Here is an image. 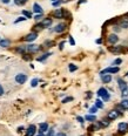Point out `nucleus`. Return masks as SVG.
Listing matches in <instances>:
<instances>
[{"label": "nucleus", "instance_id": "1", "mask_svg": "<svg viewBox=\"0 0 128 136\" xmlns=\"http://www.w3.org/2000/svg\"><path fill=\"white\" fill-rule=\"evenodd\" d=\"M27 81V75L25 73H19L15 75V82L19 84H24Z\"/></svg>", "mask_w": 128, "mask_h": 136}, {"label": "nucleus", "instance_id": "2", "mask_svg": "<svg viewBox=\"0 0 128 136\" xmlns=\"http://www.w3.org/2000/svg\"><path fill=\"white\" fill-rule=\"evenodd\" d=\"M119 70H120L119 67H108V68H106V69L101 70V72H100V75H102V74H115V73H117Z\"/></svg>", "mask_w": 128, "mask_h": 136}, {"label": "nucleus", "instance_id": "3", "mask_svg": "<svg viewBox=\"0 0 128 136\" xmlns=\"http://www.w3.org/2000/svg\"><path fill=\"white\" fill-rule=\"evenodd\" d=\"M117 131L120 134H125L128 131V123L127 122H120L119 126H117Z\"/></svg>", "mask_w": 128, "mask_h": 136}, {"label": "nucleus", "instance_id": "4", "mask_svg": "<svg viewBox=\"0 0 128 136\" xmlns=\"http://www.w3.org/2000/svg\"><path fill=\"white\" fill-rule=\"evenodd\" d=\"M40 49H41V46H37V45H28V46H26V51L29 53H37Z\"/></svg>", "mask_w": 128, "mask_h": 136}, {"label": "nucleus", "instance_id": "5", "mask_svg": "<svg viewBox=\"0 0 128 136\" xmlns=\"http://www.w3.org/2000/svg\"><path fill=\"white\" fill-rule=\"evenodd\" d=\"M37 38H38V33L37 32H33V33H29L28 35H26V37L24 38V40L27 42H32V41H34Z\"/></svg>", "mask_w": 128, "mask_h": 136}, {"label": "nucleus", "instance_id": "6", "mask_svg": "<svg viewBox=\"0 0 128 136\" xmlns=\"http://www.w3.org/2000/svg\"><path fill=\"white\" fill-rule=\"evenodd\" d=\"M66 24H58L57 26L54 27L53 31L55 32V33H62V32H65V29H66Z\"/></svg>", "mask_w": 128, "mask_h": 136}, {"label": "nucleus", "instance_id": "7", "mask_svg": "<svg viewBox=\"0 0 128 136\" xmlns=\"http://www.w3.org/2000/svg\"><path fill=\"white\" fill-rule=\"evenodd\" d=\"M35 131H37V127L34 126V124H31V126H29L28 128H27L26 136H34Z\"/></svg>", "mask_w": 128, "mask_h": 136}, {"label": "nucleus", "instance_id": "8", "mask_svg": "<svg viewBox=\"0 0 128 136\" xmlns=\"http://www.w3.org/2000/svg\"><path fill=\"white\" fill-rule=\"evenodd\" d=\"M117 83H119V88L121 89V92H126L127 90V83L121 78L117 79Z\"/></svg>", "mask_w": 128, "mask_h": 136}, {"label": "nucleus", "instance_id": "9", "mask_svg": "<svg viewBox=\"0 0 128 136\" xmlns=\"http://www.w3.org/2000/svg\"><path fill=\"white\" fill-rule=\"evenodd\" d=\"M119 115H120V114H119V111L115 109V110H111V111L107 114V117H108V120H115Z\"/></svg>", "mask_w": 128, "mask_h": 136}, {"label": "nucleus", "instance_id": "10", "mask_svg": "<svg viewBox=\"0 0 128 136\" xmlns=\"http://www.w3.org/2000/svg\"><path fill=\"white\" fill-rule=\"evenodd\" d=\"M40 25H41L43 28H47V27H49L52 25V19H51V18H46V19H43V20L40 22Z\"/></svg>", "mask_w": 128, "mask_h": 136}, {"label": "nucleus", "instance_id": "11", "mask_svg": "<svg viewBox=\"0 0 128 136\" xmlns=\"http://www.w3.org/2000/svg\"><path fill=\"white\" fill-rule=\"evenodd\" d=\"M108 42L111 43V45H114V43H116L119 41V37H117L116 34H111V35H108Z\"/></svg>", "mask_w": 128, "mask_h": 136}, {"label": "nucleus", "instance_id": "12", "mask_svg": "<svg viewBox=\"0 0 128 136\" xmlns=\"http://www.w3.org/2000/svg\"><path fill=\"white\" fill-rule=\"evenodd\" d=\"M100 76H101V81L103 83H109L112 81V75L111 74H102Z\"/></svg>", "mask_w": 128, "mask_h": 136}, {"label": "nucleus", "instance_id": "13", "mask_svg": "<svg viewBox=\"0 0 128 136\" xmlns=\"http://www.w3.org/2000/svg\"><path fill=\"white\" fill-rule=\"evenodd\" d=\"M55 18H58V19H62L64 18V10L62 8H58V10H55V12H54V14H53Z\"/></svg>", "mask_w": 128, "mask_h": 136}, {"label": "nucleus", "instance_id": "14", "mask_svg": "<svg viewBox=\"0 0 128 136\" xmlns=\"http://www.w3.org/2000/svg\"><path fill=\"white\" fill-rule=\"evenodd\" d=\"M45 131H48V123H46V122H43V123H41L40 124V129H39V134H43Z\"/></svg>", "mask_w": 128, "mask_h": 136}, {"label": "nucleus", "instance_id": "15", "mask_svg": "<svg viewBox=\"0 0 128 136\" xmlns=\"http://www.w3.org/2000/svg\"><path fill=\"white\" fill-rule=\"evenodd\" d=\"M109 51L112 53H116V54H119V53H121L123 51V47L122 46H115V47H109Z\"/></svg>", "mask_w": 128, "mask_h": 136}, {"label": "nucleus", "instance_id": "16", "mask_svg": "<svg viewBox=\"0 0 128 136\" xmlns=\"http://www.w3.org/2000/svg\"><path fill=\"white\" fill-rule=\"evenodd\" d=\"M10 45H11V40H8V39H2V40H0V46L1 47H10Z\"/></svg>", "mask_w": 128, "mask_h": 136}, {"label": "nucleus", "instance_id": "17", "mask_svg": "<svg viewBox=\"0 0 128 136\" xmlns=\"http://www.w3.org/2000/svg\"><path fill=\"white\" fill-rule=\"evenodd\" d=\"M119 26L121 27V28H128V18H127V16H126V18H123V19H121Z\"/></svg>", "mask_w": 128, "mask_h": 136}, {"label": "nucleus", "instance_id": "18", "mask_svg": "<svg viewBox=\"0 0 128 136\" xmlns=\"http://www.w3.org/2000/svg\"><path fill=\"white\" fill-rule=\"evenodd\" d=\"M33 11H34L35 13H38V14H41V13H43V8H41V6L39 5V4H37V2L33 5Z\"/></svg>", "mask_w": 128, "mask_h": 136}, {"label": "nucleus", "instance_id": "19", "mask_svg": "<svg viewBox=\"0 0 128 136\" xmlns=\"http://www.w3.org/2000/svg\"><path fill=\"white\" fill-rule=\"evenodd\" d=\"M85 120L88 121V122H95L96 121V116L94 114H88V115L85 116Z\"/></svg>", "mask_w": 128, "mask_h": 136}, {"label": "nucleus", "instance_id": "20", "mask_svg": "<svg viewBox=\"0 0 128 136\" xmlns=\"http://www.w3.org/2000/svg\"><path fill=\"white\" fill-rule=\"evenodd\" d=\"M107 92H108V90H107L106 88H103V87H102V88H100L99 90H98V93H96V95H98V96H101V97H102V96H103V95L106 94Z\"/></svg>", "mask_w": 128, "mask_h": 136}, {"label": "nucleus", "instance_id": "21", "mask_svg": "<svg viewBox=\"0 0 128 136\" xmlns=\"http://www.w3.org/2000/svg\"><path fill=\"white\" fill-rule=\"evenodd\" d=\"M51 54H52V53H46V54H43V56H40V58H38L37 60H38V61H40V62H41V61H45V60H46V59H47L48 56L51 55Z\"/></svg>", "mask_w": 128, "mask_h": 136}, {"label": "nucleus", "instance_id": "22", "mask_svg": "<svg viewBox=\"0 0 128 136\" xmlns=\"http://www.w3.org/2000/svg\"><path fill=\"white\" fill-rule=\"evenodd\" d=\"M95 106L96 107H98V108H99V109H102V108H103V102H102L101 100H96L95 101Z\"/></svg>", "mask_w": 128, "mask_h": 136}, {"label": "nucleus", "instance_id": "23", "mask_svg": "<svg viewBox=\"0 0 128 136\" xmlns=\"http://www.w3.org/2000/svg\"><path fill=\"white\" fill-rule=\"evenodd\" d=\"M22 14H24V16H26L27 19H31L32 18V13L31 12H28V11H22Z\"/></svg>", "mask_w": 128, "mask_h": 136}, {"label": "nucleus", "instance_id": "24", "mask_svg": "<svg viewBox=\"0 0 128 136\" xmlns=\"http://www.w3.org/2000/svg\"><path fill=\"white\" fill-rule=\"evenodd\" d=\"M68 69H70V72H75V70L78 69V67L75 66L74 63H70V65H68Z\"/></svg>", "mask_w": 128, "mask_h": 136}, {"label": "nucleus", "instance_id": "25", "mask_svg": "<svg viewBox=\"0 0 128 136\" xmlns=\"http://www.w3.org/2000/svg\"><path fill=\"white\" fill-rule=\"evenodd\" d=\"M120 105L122 106L125 109H128V100L127 99H126V100H122V102H121Z\"/></svg>", "mask_w": 128, "mask_h": 136}, {"label": "nucleus", "instance_id": "26", "mask_svg": "<svg viewBox=\"0 0 128 136\" xmlns=\"http://www.w3.org/2000/svg\"><path fill=\"white\" fill-rule=\"evenodd\" d=\"M16 52H19V53H25V52H26V47H25V46H19V47L16 48Z\"/></svg>", "mask_w": 128, "mask_h": 136}, {"label": "nucleus", "instance_id": "27", "mask_svg": "<svg viewBox=\"0 0 128 136\" xmlns=\"http://www.w3.org/2000/svg\"><path fill=\"white\" fill-rule=\"evenodd\" d=\"M38 83H39V79H33L32 82H31V86L32 87H37Z\"/></svg>", "mask_w": 128, "mask_h": 136}, {"label": "nucleus", "instance_id": "28", "mask_svg": "<svg viewBox=\"0 0 128 136\" xmlns=\"http://www.w3.org/2000/svg\"><path fill=\"white\" fill-rule=\"evenodd\" d=\"M109 99H111V94H109V93L107 92L106 94L102 96V100H103V101H109Z\"/></svg>", "mask_w": 128, "mask_h": 136}, {"label": "nucleus", "instance_id": "29", "mask_svg": "<svg viewBox=\"0 0 128 136\" xmlns=\"http://www.w3.org/2000/svg\"><path fill=\"white\" fill-rule=\"evenodd\" d=\"M98 107L96 106H94V107H92V108H89V114H95L96 111H98Z\"/></svg>", "mask_w": 128, "mask_h": 136}, {"label": "nucleus", "instance_id": "30", "mask_svg": "<svg viewBox=\"0 0 128 136\" xmlns=\"http://www.w3.org/2000/svg\"><path fill=\"white\" fill-rule=\"evenodd\" d=\"M43 45H45V46H47V47H52V46L54 45V42H53V41H51V40H46Z\"/></svg>", "mask_w": 128, "mask_h": 136}, {"label": "nucleus", "instance_id": "31", "mask_svg": "<svg viewBox=\"0 0 128 136\" xmlns=\"http://www.w3.org/2000/svg\"><path fill=\"white\" fill-rule=\"evenodd\" d=\"M26 19H27L26 16H19V18H18V19L14 21V24H18V22H20V21H25Z\"/></svg>", "mask_w": 128, "mask_h": 136}, {"label": "nucleus", "instance_id": "32", "mask_svg": "<svg viewBox=\"0 0 128 136\" xmlns=\"http://www.w3.org/2000/svg\"><path fill=\"white\" fill-rule=\"evenodd\" d=\"M62 2H64L62 0H58V1H54V2H53V6H54V7H59V6L61 5Z\"/></svg>", "mask_w": 128, "mask_h": 136}, {"label": "nucleus", "instance_id": "33", "mask_svg": "<svg viewBox=\"0 0 128 136\" xmlns=\"http://www.w3.org/2000/svg\"><path fill=\"white\" fill-rule=\"evenodd\" d=\"M113 31H114V32H116V33H117V32H120V31H121V27H120V26H117V25H114V26H113Z\"/></svg>", "mask_w": 128, "mask_h": 136}, {"label": "nucleus", "instance_id": "34", "mask_svg": "<svg viewBox=\"0 0 128 136\" xmlns=\"http://www.w3.org/2000/svg\"><path fill=\"white\" fill-rule=\"evenodd\" d=\"M121 63H122V60H121V59H116V60H115V61H114V62H113V65H121Z\"/></svg>", "mask_w": 128, "mask_h": 136}, {"label": "nucleus", "instance_id": "35", "mask_svg": "<svg viewBox=\"0 0 128 136\" xmlns=\"http://www.w3.org/2000/svg\"><path fill=\"white\" fill-rule=\"evenodd\" d=\"M46 136H55V134H54V130H53V129H49Z\"/></svg>", "mask_w": 128, "mask_h": 136}, {"label": "nucleus", "instance_id": "36", "mask_svg": "<svg viewBox=\"0 0 128 136\" xmlns=\"http://www.w3.org/2000/svg\"><path fill=\"white\" fill-rule=\"evenodd\" d=\"M76 120L79 121L81 124H84V122H85V119H84V117H81V116H78V117H76Z\"/></svg>", "mask_w": 128, "mask_h": 136}, {"label": "nucleus", "instance_id": "37", "mask_svg": "<svg viewBox=\"0 0 128 136\" xmlns=\"http://www.w3.org/2000/svg\"><path fill=\"white\" fill-rule=\"evenodd\" d=\"M68 38H70V43L72 45V46H74V45H75V41H74V39H73V37H72V35H70Z\"/></svg>", "mask_w": 128, "mask_h": 136}, {"label": "nucleus", "instance_id": "38", "mask_svg": "<svg viewBox=\"0 0 128 136\" xmlns=\"http://www.w3.org/2000/svg\"><path fill=\"white\" fill-rule=\"evenodd\" d=\"M72 100H73V97H66V99L62 100V103H67V102H70Z\"/></svg>", "mask_w": 128, "mask_h": 136}, {"label": "nucleus", "instance_id": "39", "mask_svg": "<svg viewBox=\"0 0 128 136\" xmlns=\"http://www.w3.org/2000/svg\"><path fill=\"white\" fill-rule=\"evenodd\" d=\"M14 4L15 5H22V4H25L22 0H14Z\"/></svg>", "mask_w": 128, "mask_h": 136}, {"label": "nucleus", "instance_id": "40", "mask_svg": "<svg viewBox=\"0 0 128 136\" xmlns=\"http://www.w3.org/2000/svg\"><path fill=\"white\" fill-rule=\"evenodd\" d=\"M41 18H43V13H41V14H37V15L34 16L35 20H39V19H41Z\"/></svg>", "mask_w": 128, "mask_h": 136}, {"label": "nucleus", "instance_id": "41", "mask_svg": "<svg viewBox=\"0 0 128 136\" xmlns=\"http://www.w3.org/2000/svg\"><path fill=\"white\" fill-rule=\"evenodd\" d=\"M55 136H67L65 133H62V131H59L58 134H55Z\"/></svg>", "mask_w": 128, "mask_h": 136}, {"label": "nucleus", "instance_id": "42", "mask_svg": "<svg viewBox=\"0 0 128 136\" xmlns=\"http://www.w3.org/2000/svg\"><path fill=\"white\" fill-rule=\"evenodd\" d=\"M64 46H65V41H61L60 45H59V48H60V49H64Z\"/></svg>", "mask_w": 128, "mask_h": 136}, {"label": "nucleus", "instance_id": "43", "mask_svg": "<svg viewBox=\"0 0 128 136\" xmlns=\"http://www.w3.org/2000/svg\"><path fill=\"white\" fill-rule=\"evenodd\" d=\"M2 94H4V88H2V86L0 84V96H1Z\"/></svg>", "mask_w": 128, "mask_h": 136}, {"label": "nucleus", "instance_id": "44", "mask_svg": "<svg viewBox=\"0 0 128 136\" xmlns=\"http://www.w3.org/2000/svg\"><path fill=\"white\" fill-rule=\"evenodd\" d=\"M87 97H88V99L92 97V93H91V92H88V93H87Z\"/></svg>", "mask_w": 128, "mask_h": 136}, {"label": "nucleus", "instance_id": "45", "mask_svg": "<svg viewBox=\"0 0 128 136\" xmlns=\"http://www.w3.org/2000/svg\"><path fill=\"white\" fill-rule=\"evenodd\" d=\"M1 1H2L4 4H8V2H10V0H1Z\"/></svg>", "mask_w": 128, "mask_h": 136}, {"label": "nucleus", "instance_id": "46", "mask_svg": "<svg viewBox=\"0 0 128 136\" xmlns=\"http://www.w3.org/2000/svg\"><path fill=\"white\" fill-rule=\"evenodd\" d=\"M96 43H101V42H102V40H101V39H98V40H96Z\"/></svg>", "mask_w": 128, "mask_h": 136}, {"label": "nucleus", "instance_id": "47", "mask_svg": "<svg viewBox=\"0 0 128 136\" xmlns=\"http://www.w3.org/2000/svg\"><path fill=\"white\" fill-rule=\"evenodd\" d=\"M86 1H87V0H80V1H79V4H84V2H86Z\"/></svg>", "mask_w": 128, "mask_h": 136}, {"label": "nucleus", "instance_id": "48", "mask_svg": "<svg viewBox=\"0 0 128 136\" xmlns=\"http://www.w3.org/2000/svg\"><path fill=\"white\" fill-rule=\"evenodd\" d=\"M18 130L20 131V130H24V127H19V128H18Z\"/></svg>", "mask_w": 128, "mask_h": 136}, {"label": "nucleus", "instance_id": "49", "mask_svg": "<svg viewBox=\"0 0 128 136\" xmlns=\"http://www.w3.org/2000/svg\"><path fill=\"white\" fill-rule=\"evenodd\" d=\"M37 136H45V135H43V134H38Z\"/></svg>", "mask_w": 128, "mask_h": 136}, {"label": "nucleus", "instance_id": "50", "mask_svg": "<svg viewBox=\"0 0 128 136\" xmlns=\"http://www.w3.org/2000/svg\"><path fill=\"white\" fill-rule=\"evenodd\" d=\"M126 76H127V78H128V72H127V74H126Z\"/></svg>", "mask_w": 128, "mask_h": 136}, {"label": "nucleus", "instance_id": "51", "mask_svg": "<svg viewBox=\"0 0 128 136\" xmlns=\"http://www.w3.org/2000/svg\"><path fill=\"white\" fill-rule=\"evenodd\" d=\"M22 1H24V2H26V1H27V0H22Z\"/></svg>", "mask_w": 128, "mask_h": 136}, {"label": "nucleus", "instance_id": "52", "mask_svg": "<svg viewBox=\"0 0 128 136\" xmlns=\"http://www.w3.org/2000/svg\"><path fill=\"white\" fill-rule=\"evenodd\" d=\"M52 1H53V2H54V1H55V0H52Z\"/></svg>", "mask_w": 128, "mask_h": 136}, {"label": "nucleus", "instance_id": "53", "mask_svg": "<svg viewBox=\"0 0 128 136\" xmlns=\"http://www.w3.org/2000/svg\"><path fill=\"white\" fill-rule=\"evenodd\" d=\"M0 22H1V20H0Z\"/></svg>", "mask_w": 128, "mask_h": 136}]
</instances>
